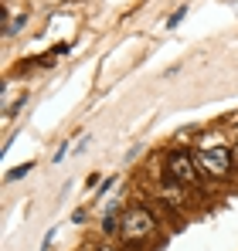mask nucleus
<instances>
[{
	"mask_svg": "<svg viewBox=\"0 0 238 251\" xmlns=\"http://www.w3.org/2000/svg\"><path fill=\"white\" fill-rule=\"evenodd\" d=\"M157 231V217L147 207H129L122 217H119V234L122 241H143Z\"/></svg>",
	"mask_w": 238,
	"mask_h": 251,
	"instance_id": "1",
	"label": "nucleus"
},
{
	"mask_svg": "<svg viewBox=\"0 0 238 251\" xmlns=\"http://www.w3.org/2000/svg\"><path fill=\"white\" fill-rule=\"evenodd\" d=\"M194 160H198V167L208 173V176H228L232 167H235V156H232V150L228 146H218V150H198L194 153Z\"/></svg>",
	"mask_w": 238,
	"mask_h": 251,
	"instance_id": "2",
	"label": "nucleus"
},
{
	"mask_svg": "<svg viewBox=\"0 0 238 251\" xmlns=\"http://www.w3.org/2000/svg\"><path fill=\"white\" fill-rule=\"evenodd\" d=\"M167 176L174 183H180V187H194L198 183V160L187 156L184 150H174L167 156Z\"/></svg>",
	"mask_w": 238,
	"mask_h": 251,
	"instance_id": "3",
	"label": "nucleus"
},
{
	"mask_svg": "<svg viewBox=\"0 0 238 251\" xmlns=\"http://www.w3.org/2000/svg\"><path fill=\"white\" fill-rule=\"evenodd\" d=\"M218 146H221V136L218 132H204L198 139V150H218Z\"/></svg>",
	"mask_w": 238,
	"mask_h": 251,
	"instance_id": "4",
	"label": "nucleus"
},
{
	"mask_svg": "<svg viewBox=\"0 0 238 251\" xmlns=\"http://www.w3.org/2000/svg\"><path fill=\"white\" fill-rule=\"evenodd\" d=\"M34 170V163H21V167H14L10 173H7V180H21V176H28Z\"/></svg>",
	"mask_w": 238,
	"mask_h": 251,
	"instance_id": "5",
	"label": "nucleus"
},
{
	"mask_svg": "<svg viewBox=\"0 0 238 251\" xmlns=\"http://www.w3.org/2000/svg\"><path fill=\"white\" fill-rule=\"evenodd\" d=\"M102 231L106 234H119V217H106L102 221Z\"/></svg>",
	"mask_w": 238,
	"mask_h": 251,
	"instance_id": "6",
	"label": "nucleus"
},
{
	"mask_svg": "<svg viewBox=\"0 0 238 251\" xmlns=\"http://www.w3.org/2000/svg\"><path fill=\"white\" fill-rule=\"evenodd\" d=\"M184 14H187V7H180V10H177V14H174V17H170V21H167V27H177V24H180V21H184Z\"/></svg>",
	"mask_w": 238,
	"mask_h": 251,
	"instance_id": "7",
	"label": "nucleus"
},
{
	"mask_svg": "<svg viewBox=\"0 0 238 251\" xmlns=\"http://www.w3.org/2000/svg\"><path fill=\"white\" fill-rule=\"evenodd\" d=\"M65 153H68V143H61V146H58V150H55V156H51V160H55V163H58V160H61V156H65Z\"/></svg>",
	"mask_w": 238,
	"mask_h": 251,
	"instance_id": "8",
	"label": "nucleus"
},
{
	"mask_svg": "<svg viewBox=\"0 0 238 251\" xmlns=\"http://www.w3.org/2000/svg\"><path fill=\"white\" fill-rule=\"evenodd\" d=\"M232 156H235V163H238V139H235V150H232Z\"/></svg>",
	"mask_w": 238,
	"mask_h": 251,
	"instance_id": "9",
	"label": "nucleus"
},
{
	"mask_svg": "<svg viewBox=\"0 0 238 251\" xmlns=\"http://www.w3.org/2000/svg\"><path fill=\"white\" fill-rule=\"evenodd\" d=\"M99 251H116V248H99Z\"/></svg>",
	"mask_w": 238,
	"mask_h": 251,
	"instance_id": "10",
	"label": "nucleus"
}]
</instances>
